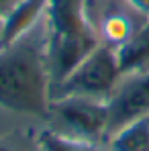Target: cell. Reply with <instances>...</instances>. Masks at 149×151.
<instances>
[{"mask_svg": "<svg viewBox=\"0 0 149 151\" xmlns=\"http://www.w3.org/2000/svg\"><path fill=\"white\" fill-rule=\"evenodd\" d=\"M51 74L47 63V29L39 25L12 45L0 47V108L47 119Z\"/></svg>", "mask_w": 149, "mask_h": 151, "instance_id": "cell-1", "label": "cell"}, {"mask_svg": "<svg viewBox=\"0 0 149 151\" xmlns=\"http://www.w3.org/2000/svg\"><path fill=\"white\" fill-rule=\"evenodd\" d=\"M47 63L51 88L100 45V37L88 17V0L47 2Z\"/></svg>", "mask_w": 149, "mask_h": 151, "instance_id": "cell-2", "label": "cell"}, {"mask_svg": "<svg viewBox=\"0 0 149 151\" xmlns=\"http://www.w3.org/2000/svg\"><path fill=\"white\" fill-rule=\"evenodd\" d=\"M121 65L117 49L100 43L92 53H88L59 84L51 88V100L63 96H90L108 98L121 80Z\"/></svg>", "mask_w": 149, "mask_h": 151, "instance_id": "cell-3", "label": "cell"}, {"mask_svg": "<svg viewBox=\"0 0 149 151\" xmlns=\"http://www.w3.org/2000/svg\"><path fill=\"white\" fill-rule=\"evenodd\" d=\"M59 133L76 139L100 143L106 139L108 129V104L106 98H90V96H63L53 98L49 114Z\"/></svg>", "mask_w": 149, "mask_h": 151, "instance_id": "cell-4", "label": "cell"}, {"mask_svg": "<svg viewBox=\"0 0 149 151\" xmlns=\"http://www.w3.org/2000/svg\"><path fill=\"white\" fill-rule=\"evenodd\" d=\"M108 129L106 141L125 127L149 116V70L127 72L117 82L114 90L106 98Z\"/></svg>", "mask_w": 149, "mask_h": 151, "instance_id": "cell-5", "label": "cell"}, {"mask_svg": "<svg viewBox=\"0 0 149 151\" xmlns=\"http://www.w3.org/2000/svg\"><path fill=\"white\" fill-rule=\"evenodd\" d=\"M88 17L100 37V43L119 49L149 17L129 0H88Z\"/></svg>", "mask_w": 149, "mask_h": 151, "instance_id": "cell-6", "label": "cell"}, {"mask_svg": "<svg viewBox=\"0 0 149 151\" xmlns=\"http://www.w3.org/2000/svg\"><path fill=\"white\" fill-rule=\"evenodd\" d=\"M49 0H21L0 19V47L12 45L29 31L39 25L43 12H47Z\"/></svg>", "mask_w": 149, "mask_h": 151, "instance_id": "cell-7", "label": "cell"}, {"mask_svg": "<svg viewBox=\"0 0 149 151\" xmlns=\"http://www.w3.org/2000/svg\"><path fill=\"white\" fill-rule=\"evenodd\" d=\"M121 72L149 70V19L135 31V35L117 49Z\"/></svg>", "mask_w": 149, "mask_h": 151, "instance_id": "cell-8", "label": "cell"}, {"mask_svg": "<svg viewBox=\"0 0 149 151\" xmlns=\"http://www.w3.org/2000/svg\"><path fill=\"white\" fill-rule=\"evenodd\" d=\"M37 151H100L98 143L76 139L53 129H43L35 137Z\"/></svg>", "mask_w": 149, "mask_h": 151, "instance_id": "cell-9", "label": "cell"}, {"mask_svg": "<svg viewBox=\"0 0 149 151\" xmlns=\"http://www.w3.org/2000/svg\"><path fill=\"white\" fill-rule=\"evenodd\" d=\"M110 151H149V121H137L108 139Z\"/></svg>", "mask_w": 149, "mask_h": 151, "instance_id": "cell-10", "label": "cell"}, {"mask_svg": "<svg viewBox=\"0 0 149 151\" xmlns=\"http://www.w3.org/2000/svg\"><path fill=\"white\" fill-rule=\"evenodd\" d=\"M137 10H141L143 14H147L149 17V0H129Z\"/></svg>", "mask_w": 149, "mask_h": 151, "instance_id": "cell-11", "label": "cell"}, {"mask_svg": "<svg viewBox=\"0 0 149 151\" xmlns=\"http://www.w3.org/2000/svg\"><path fill=\"white\" fill-rule=\"evenodd\" d=\"M21 0H0V8H2V17H4V12H8L12 6H17Z\"/></svg>", "mask_w": 149, "mask_h": 151, "instance_id": "cell-12", "label": "cell"}, {"mask_svg": "<svg viewBox=\"0 0 149 151\" xmlns=\"http://www.w3.org/2000/svg\"><path fill=\"white\" fill-rule=\"evenodd\" d=\"M0 151H10L8 147H4V145H0Z\"/></svg>", "mask_w": 149, "mask_h": 151, "instance_id": "cell-13", "label": "cell"}, {"mask_svg": "<svg viewBox=\"0 0 149 151\" xmlns=\"http://www.w3.org/2000/svg\"><path fill=\"white\" fill-rule=\"evenodd\" d=\"M0 19H2V8H0Z\"/></svg>", "mask_w": 149, "mask_h": 151, "instance_id": "cell-14", "label": "cell"}, {"mask_svg": "<svg viewBox=\"0 0 149 151\" xmlns=\"http://www.w3.org/2000/svg\"><path fill=\"white\" fill-rule=\"evenodd\" d=\"M147 121H149V116H147Z\"/></svg>", "mask_w": 149, "mask_h": 151, "instance_id": "cell-15", "label": "cell"}]
</instances>
